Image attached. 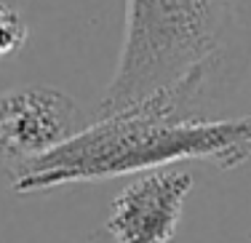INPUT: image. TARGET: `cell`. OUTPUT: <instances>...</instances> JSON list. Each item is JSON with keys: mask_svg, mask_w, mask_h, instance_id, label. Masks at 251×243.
Segmentation results:
<instances>
[{"mask_svg": "<svg viewBox=\"0 0 251 243\" xmlns=\"http://www.w3.org/2000/svg\"><path fill=\"white\" fill-rule=\"evenodd\" d=\"M246 0H128L123 49L97 115L206 118L232 88Z\"/></svg>", "mask_w": 251, "mask_h": 243, "instance_id": "cell-1", "label": "cell"}, {"mask_svg": "<svg viewBox=\"0 0 251 243\" xmlns=\"http://www.w3.org/2000/svg\"><path fill=\"white\" fill-rule=\"evenodd\" d=\"M27 40V24L19 11L8 3H0V59L14 56Z\"/></svg>", "mask_w": 251, "mask_h": 243, "instance_id": "cell-5", "label": "cell"}, {"mask_svg": "<svg viewBox=\"0 0 251 243\" xmlns=\"http://www.w3.org/2000/svg\"><path fill=\"white\" fill-rule=\"evenodd\" d=\"M83 126V110L64 91L32 86L5 94L0 97V169L11 174Z\"/></svg>", "mask_w": 251, "mask_h": 243, "instance_id": "cell-3", "label": "cell"}, {"mask_svg": "<svg viewBox=\"0 0 251 243\" xmlns=\"http://www.w3.org/2000/svg\"><path fill=\"white\" fill-rule=\"evenodd\" d=\"M249 155L251 115L211 121L121 110L97 115L67 142L11 171L8 179L16 193H40L75 182L142 174L182 161H214L232 169Z\"/></svg>", "mask_w": 251, "mask_h": 243, "instance_id": "cell-2", "label": "cell"}, {"mask_svg": "<svg viewBox=\"0 0 251 243\" xmlns=\"http://www.w3.org/2000/svg\"><path fill=\"white\" fill-rule=\"evenodd\" d=\"M193 176L182 169L142 171L121 190L107 214V233L115 243H169L182 219Z\"/></svg>", "mask_w": 251, "mask_h": 243, "instance_id": "cell-4", "label": "cell"}]
</instances>
